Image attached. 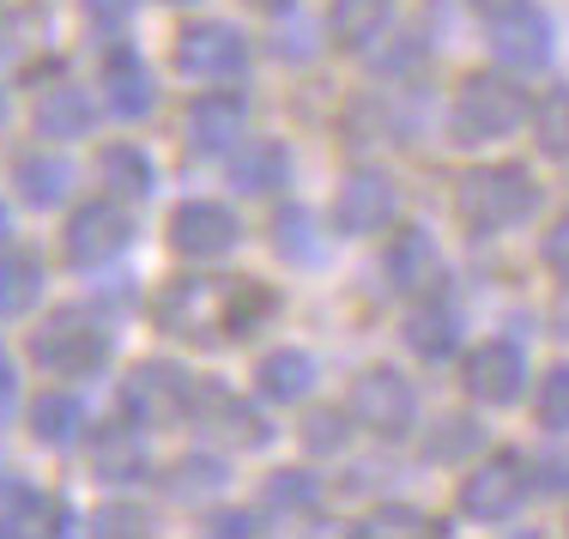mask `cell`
<instances>
[{
  "label": "cell",
  "mask_w": 569,
  "mask_h": 539,
  "mask_svg": "<svg viewBox=\"0 0 569 539\" xmlns=\"http://www.w3.org/2000/svg\"><path fill=\"white\" fill-rule=\"evenodd\" d=\"M558 321H563V333H569V303H558Z\"/></svg>",
  "instance_id": "44"
},
{
  "label": "cell",
  "mask_w": 569,
  "mask_h": 539,
  "mask_svg": "<svg viewBox=\"0 0 569 539\" xmlns=\"http://www.w3.org/2000/svg\"><path fill=\"white\" fill-rule=\"evenodd\" d=\"M254 382H261L267 400H303L309 388H316V363H309V352H267L261 370H254Z\"/></svg>",
  "instance_id": "20"
},
{
  "label": "cell",
  "mask_w": 569,
  "mask_h": 539,
  "mask_svg": "<svg viewBox=\"0 0 569 539\" xmlns=\"http://www.w3.org/2000/svg\"><path fill=\"white\" fill-rule=\"evenodd\" d=\"M521 116H527V98H521L515 79L472 73L467 86H460V98H455V140H467V146L503 140V133L521 128Z\"/></svg>",
  "instance_id": "2"
},
{
  "label": "cell",
  "mask_w": 569,
  "mask_h": 539,
  "mask_svg": "<svg viewBox=\"0 0 569 539\" xmlns=\"http://www.w3.org/2000/svg\"><path fill=\"white\" fill-rule=\"evenodd\" d=\"M224 298H230V279H176V286L158 298V321L182 340H207V333L224 328Z\"/></svg>",
  "instance_id": "7"
},
{
  "label": "cell",
  "mask_w": 569,
  "mask_h": 539,
  "mask_svg": "<svg viewBox=\"0 0 569 539\" xmlns=\"http://www.w3.org/2000/svg\"><path fill=\"white\" fill-rule=\"evenodd\" d=\"M128 7H133V0H91V12H98V19H121Z\"/></svg>",
  "instance_id": "42"
},
{
  "label": "cell",
  "mask_w": 569,
  "mask_h": 539,
  "mask_svg": "<svg viewBox=\"0 0 569 539\" xmlns=\"http://www.w3.org/2000/svg\"><path fill=\"white\" fill-rule=\"evenodd\" d=\"M491 49L503 67H515V73L546 67L551 61V19L539 7H527V0H515V7H503L491 19Z\"/></svg>",
  "instance_id": "9"
},
{
  "label": "cell",
  "mask_w": 569,
  "mask_h": 539,
  "mask_svg": "<svg viewBox=\"0 0 569 539\" xmlns=\"http://www.w3.org/2000/svg\"><path fill=\"white\" fill-rule=\"evenodd\" d=\"M0 231H7V212H0Z\"/></svg>",
  "instance_id": "46"
},
{
  "label": "cell",
  "mask_w": 569,
  "mask_h": 539,
  "mask_svg": "<svg viewBox=\"0 0 569 539\" xmlns=\"http://www.w3.org/2000/svg\"><path fill=\"white\" fill-rule=\"evenodd\" d=\"M230 177H237L242 194H267V188H279L284 182V146L279 140H254L249 152L237 158V170H230Z\"/></svg>",
  "instance_id": "24"
},
{
  "label": "cell",
  "mask_w": 569,
  "mask_h": 539,
  "mask_svg": "<svg viewBox=\"0 0 569 539\" xmlns=\"http://www.w3.org/2000/svg\"><path fill=\"white\" fill-rule=\"evenodd\" d=\"M358 533H370V539H382V533H442L430 516H418V509H376L370 521H363Z\"/></svg>",
  "instance_id": "35"
},
{
  "label": "cell",
  "mask_w": 569,
  "mask_h": 539,
  "mask_svg": "<svg viewBox=\"0 0 569 539\" xmlns=\"http://www.w3.org/2000/svg\"><path fill=\"white\" fill-rule=\"evenodd\" d=\"M546 267H551V273H563V279H569V212H563V219L546 231Z\"/></svg>",
  "instance_id": "37"
},
{
  "label": "cell",
  "mask_w": 569,
  "mask_h": 539,
  "mask_svg": "<svg viewBox=\"0 0 569 539\" xmlns=\"http://www.w3.org/2000/svg\"><path fill=\"white\" fill-rule=\"evenodd\" d=\"M12 412V363H7V352H0V419Z\"/></svg>",
  "instance_id": "41"
},
{
  "label": "cell",
  "mask_w": 569,
  "mask_h": 539,
  "mask_svg": "<svg viewBox=\"0 0 569 539\" xmlns=\"http://www.w3.org/2000/svg\"><path fill=\"white\" fill-rule=\"evenodd\" d=\"M0 121H7V98H0Z\"/></svg>",
  "instance_id": "45"
},
{
  "label": "cell",
  "mask_w": 569,
  "mask_h": 539,
  "mask_svg": "<svg viewBox=\"0 0 569 539\" xmlns=\"http://www.w3.org/2000/svg\"><path fill=\"white\" fill-rule=\"evenodd\" d=\"M388 279L395 291H430L442 279V254L425 231H400L395 249H388Z\"/></svg>",
  "instance_id": "15"
},
{
  "label": "cell",
  "mask_w": 569,
  "mask_h": 539,
  "mask_svg": "<svg viewBox=\"0 0 569 539\" xmlns=\"http://www.w3.org/2000/svg\"><path fill=\"white\" fill-rule=\"evenodd\" d=\"M219 485H224V467L219 461H200V455L176 461V473H170V491L176 497H200V491H219Z\"/></svg>",
  "instance_id": "31"
},
{
  "label": "cell",
  "mask_w": 569,
  "mask_h": 539,
  "mask_svg": "<svg viewBox=\"0 0 569 539\" xmlns=\"http://www.w3.org/2000/svg\"><path fill=\"white\" fill-rule=\"evenodd\" d=\"M460 340V321L449 303H418L412 316H406V346H412L418 358H449Z\"/></svg>",
  "instance_id": "19"
},
{
  "label": "cell",
  "mask_w": 569,
  "mask_h": 539,
  "mask_svg": "<svg viewBox=\"0 0 569 539\" xmlns=\"http://www.w3.org/2000/svg\"><path fill=\"white\" fill-rule=\"evenodd\" d=\"M207 528H212V533H230V539H237V533H261V521H254V516H242V509H219V516H212Z\"/></svg>",
  "instance_id": "39"
},
{
  "label": "cell",
  "mask_w": 569,
  "mask_h": 539,
  "mask_svg": "<svg viewBox=\"0 0 569 539\" xmlns=\"http://www.w3.org/2000/svg\"><path fill=\"white\" fill-rule=\"evenodd\" d=\"M37 291H43V273H37V261H24V254H7V261H0V321H7V316H24V309L37 303Z\"/></svg>",
  "instance_id": "27"
},
{
  "label": "cell",
  "mask_w": 569,
  "mask_h": 539,
  "mask_svg": "<svg viewBox=\"0 0 569 539\" xmlns=\"http://www.w3.org/2000/svg\"><path fill=\"white\" fill-rule=\"evenodd\" d=\"M539 491H569V461H563V455H558V461H539Z\"/></svg>",
  "instance_id": "40"
},
{
  "label": "cell",
  "mask_w": 569,
  "mask_h": 539,
  "mask_svg": "<svg viewBox=\"0 0 569 539\" xmlns=\"http://www.w3.org/2000/svg\"><path fill=\"white\" fill-rule=\"evenodd\" d=\"M533 140L546 158L569 164V86H551L546 98L533 103Z\"/></svg>",
  "instance_id": "23"
},
{
  "label": "cell",
  "mask_w": 569,
  "mask_h": 539,
  "mask_svg": "<svg viewBox=\"0 0 569 539\" xmlns=\"http://www.w3.org/2000/svg\"><path fill=\"white\" fill-rule=\"evenodd\" d=\"M539 425L546 430H569V363L546 376V388H539Z\"/></svg>",
  "instance_id": "33"
},
{
  "label": "cell",
  "mask_w": 569,
  "mask_h": 539,
  "mask_svg": "<svg viewBox=\"0 0 569 539\" xmlns=\"http://www.w3.org/2000/svg\"><path fill=\"white\" fill-rule=\"evenodd\" d=\"M188 400H194V382H188V370H176V363H140V370L121 382V412H128L133 425H170L188 412Z\"/></svg>",
  "instance_id": "4"
},
{
  "label": "cell",
  "mask_w": 569,
  "mask_h": 539,
  "mask_svg": "<svg viewBox=\"0 0 569 539\" xmlns=\"http://www.w3.org/2000/svg\"><path fill=\"white\" fill-rule=\"evenodd\" d=\"M79 425H86V407H79L73 395H43V400L31 407V430H37L43 442H73Z\"/></svg>",
  "instance_id": "28"
},
{
  "label": "cell",
  "mask_w": 569,
  "mask_h": 539,
  "mask_svg": "<svg viewBox=\"0 0 569 539\" xmlns=\"http://www.w3.org/2000/svg\"><path fill=\"white\" fill-rule=\"evenodd\" d=\"M249 7H254V12H284L291 0H249Z\"/></svg>",
  "instance_id": "43"
},
{
  "label": "cell",
  "mask_w": 569,
  "mask_h": 539,
  "mask_svg": "<svg viewBox=\"0 0 569 539\" xmlns=\"http://www.w3.org/2000/svg\"><path fill=\"white\" fill-rule=\"evenodd\" d=\"M388 12H395V0H333L328 31H333V43L363 49V43H370V37L388 24Z\"/></svg>",
  "instance_id": "22"
},
{
  "label": "cell",
  "mask_w": 569,
  "mask_h": 539,
  "mask_svg": "<svg viewBox=\"0 0 569 539\" xmlns=\"http://www.w3.org/2000/svg\"><path fill=\"white\" fill-rule=\"evenodd\" d=\"M170 242L188 261H219L224 249H237V219L219 200H188V207L170 212Z\"/></svg>",
  "instance_id": "12"
},
{
  "label": "cell",
  "mask_w": 569,
  "mask_h": 539,
  "mask_svg": "<svg viewBox=\"0 0 569 539\" xmlns=\"http://www.w3.org/2000/svg\"><path fill=\"white\" fill-rule=\"evenodd\" d=\"M98 170H103V182H110L116 194H128V200L152 194V164H146V158L133 152V146H103Z\"/></svg>",
  "instance_id": "26"
},
{
  "label": "cell",
  "mask_w": 569,
  "mask_h": 539,
  "mask_svg": "<svg viewBox=\"0 0 569 539\" xmlns=\"http://www.w3.org/2000/svg\"><path fill=\"white\" fill-rule=\"evenodd\" d=\"M188 412H194L200 425L212 430V437H224V442H237V449H254V442L267 437V425L254 419L249 407H242L237 395H224V388H200L194 400H188Z\"/></svg>",
  "instance_id": "14"
},
{
  "label": "cell",
  "mask_w": 569,
  "mask_h": 539,
  "mask_svg": "<svg viewBox=\"0 0 569 539\" xmlns=\"http://www.w3.org/2000/svg\"><path fill=\"white\" fill-rule=\"evenodd\" d=\"M316 224H309V212L303 207H284L279 219H273V242H279V254H291V261H321V242L309 237Z\"/></svg>",
  "instance_id": "30"
},
{
  "label": "cell",
  "mask_w": 569,
  "mask_h": 539,
  "mask_svg": "<svg viewBox=\"0 0 569 539\" xmlns=\"http://www.w3.org/2000/svg\"><path fill=\"white\" fill-rule=\"evenodd\" d=\"M91 467H98V479H110V485L140 479V473H146V449H140V437H133L128 425L98 430V442H91Z\"/></svg>",
  "instance_id": "18"
},
{
  "label": "cell",
  "mask_w": 569,
  "mask_h": 539,
  "mask_svg": "<svg viewBox=\"0 0 569 539\" xmlns=\"http://www.w3.org/2000/svg\"><path fill=\"white\" fill-rule=\"evenodd\" d=\"M98 533H146V516H140V509H103Z\"/></svg>",
  "instance_id": "38"
},
{
  "label": "cell",
  "mask_w": 569,
  "mask_h": 539,
  "mask_svg": "<svg viewBox=\"0 0 569 539\" xmlns=\"http://www.w3.org/2000/svg\"><path fill=\"white\" fill-rule=\"evenodd\" d=\"M351 419L363 430H376V437H406L418 419V400L395 370H363L351 382Z\"/></svg>",
  "instance_id": "6"
},
{
  "label": "cell",
  "mask_w": 569,
  "mask_h": 539,
  "mask_svg": "<svg viewBox=\"0 0 569 539\" xmlns=\"http://www.w3.org/2000/svg\"><path fill=\"white\" fill-rule=\"evenodd\" d=\"M103 91H110V110L128 116V121L152 110V73L140 67L133 49H116V56L103 61Z\"/></svg>",
  "instance_id": "16"
},
{
  "label": "cell",
  "mask_w": 569,
  "mask_h": 539,
  "mask_svg": "<svg viewBox=\"0 0 569 539\" xmlns=\"http://www.w3.org/2000/svg\"><path fill=\"white\" fill-rule=\"evenodd\" d=\"M346 437H351V425L340 419V412H309V419H303V442H309L316 455L346 449Z\"/></svg>",
  "instance_id": "36"
},
{
  "label": "cell",
  "mask_w": 569,
  "mask_h": 539,
  "mask_svg": "<svg viewBox=\"0 0 569 539\" xmlns=\"http://www.w3.org/2000/svg\"><path fill=\"white\" fill-rule=\"evenodd\" d=\"M121 249H128V212L116 200H91L73 212V224H67V261L73 267H103Z\"/></svg>",
  "instance_id": "10"
},
{
  "label": "cell",
  "mask_w": 569,
  "mask_h": 539,
  "mask_svg": "<svg viewBox=\"0 0 569 539\" xmlns=\"http://www.w3.org/2000/svg\"><path fill=\"white\" fill-rule=\"evenodd\" d=\"M527 461L521 455H497V461H485L479 473H467V485H460V516L472 521H509L515 509H521L527 497Z\"/></svg>",
  "instance_id": "5"
},
{
  "label": "cell",
  "mask_w": 569,
  "mask_h": 539,
  "mask_svg": "<svg viewBox=\"0 0 569 539\" xmlns=\"http://www.w3.org/2000/svg\"><path fill=\"white\" fill-rule=\"evenodd\" d=\"M242 133V103L237 98H200L194 110H188V140H194V152H230Z\"/></svg>",
  "instance_id": "17"
},
{
  "label": "cell",
  "mask_w": 569,
  "mask_h": 539,
  "mask_svg": "<svg viewBox=\"0 0 569 539\" xmlns=\"http://www.w3.org/2000/svg\"><path fill=\"white\" fill-rule=\"evenodd\" d=\"M267 503L273 509H316V473H273L267 479Z\"/></svg>",
  "instance_id": "32"
},
{
  "label": "cell",
  "mask_w": 569,
  "mask_h": 539,
  "mask_svg": "<svg viewBox=\"0 0 569 539\" xmlns=\"http://www.w3.org/2000/svg\"><path fill=\"white\" fill-rule=\"evenodd\" d=\"M242 61H249V49L230 24H188L182 43H176V67L188 79H230L242 73Z\"/></svg>",
  "instance_id": "13"
},
{
  "label": "cell",
  "mask_w": 569,
  "mask_h": 539,
  "mask_svg": "<svg viewBox=\"0 0 569 539\" xmlns=\"http://www.w3.org/2000/svg\"><path fill=\"white\" fill-rule=\"evenodd\" d=\"M31 352L56 376H91L103 358H110V340H103V328L91 316H73V309H67V316L49 321V328H37Z\"/></svg>",
  "instance_id": "3"
},
{
  "label": "cell",
  "mask_w": 569,
  "mask_h": 539,
  "mask_svg": "<svg viewBox=\"0 0 569 539\" xmlns=\"http://www.w3.org/2000/svg\"><path fill=\"white\" fill-rule=\"evenodd\" d=\"M395 182L382 177V170H351L340 182V194H333V224H340L346 237H370V231H388L395 224Z\"/></svg>",
  "instance_id": "8"
},
{
  "label": "cell",
  "mask_w": 569,
  "mask_h": 539,
  "mask_svg": "<svg viewBox=\"0 0 569 539\" xmlns=\"http://www.w3.org/2000/svg\"><path fill=\"white\" fill-rule=\"evenodd\" d=\"M19 194L31 200V207H56V200L67 194V164L61 158H19Z\"/></svg>",
  "instance_id": "29"
},
{
  "label": "cell",
  "mask_w": 569,
  "mask_h": 539,
  "mask_svg": "<svg viewBox=\"0 0 569 539\" xmlns=\"http://www.w3.org/2000/svg\"><path fill=\"white\" fill-rule=\"evenodd\" d=\"M37 133H49V140H79V133H91V98L73 86H56L37 103Z\"/></svg>",
  "instance_id": "21"
},
{
  "label": "cell",
  "mask_w": 569,
  "mask_h": 539,
  "mask_svg": "<svg viewBox=\"0 0 569 539\" xmlns=\"http://www.w3.org/2000/svg\"><path fill=\"white\" fill-rule=\"evenodd\" d=\"M467 388H472V400H485V407H509V400L527 388L521 346H509V340L472 346V352H467Z\"/></svg>",
  "instance_id": "11"
},
{
  "label": "cell",
  "mask_w": 569,
  "mask_h": 539,
  "mask_svg": "<svg viewBox=\"0 0 569 539\" xmlns=\"http://www.w3.org/2000/svg\"><path fill=\"white\" fill-rule=\"evenodd\" d=\"M279 309V298L267 286H249V279H230V298H224V333H254L267 316Z\"/></svg>",
  "instance_id": "25"
},
{
  "label": "cell",
  "mask_w": 569,
  "mask_h": 539,
  "mask_svg": "<svg viewBox=\"0 0 569 539\" xmlns=\"http://www.w3.org/2000/svg\"><path fill=\"white\" fill-rule=\"evenodd\" d=\"M533 207H539V188L515 164L472 170V177H460V188H455V212H460V224H467L472 237L509 231V224L533 219Z\"/></svg>",
  "instance_id": "1"
},
{
  "label": "cell",
  "mask_w": 569,
  "mask_h": 539,
  "mask_svg": "<svg viewBox=\"0 0 569 539\" xmlns=\"http://www.w3.org/2000/svg\"><path fill=\"white\" fill-rule=\"evenodd\" d=\"M479 449V425L472 419H442V430L430 437V461H455V455Z\"/></svg>",
  "instance_id": "34"
}]
</instances>
